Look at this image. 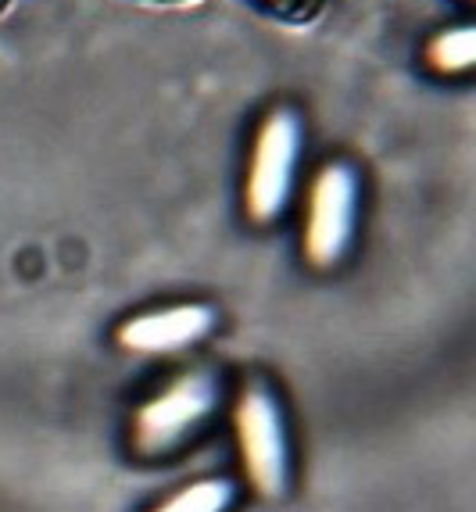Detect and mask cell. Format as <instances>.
<instances>
[{
  "mask_svg": "<svg viewBox=\"0 0 476 512\" xmlns=\"http://www.w3.org/2000/svg\"><path fill=\"white\" fill-rule=\"evenodd\" d=\"M219 391L222 384L212 369H194V373L176 376L165 391H158L151 402L140 405L133 419V448L147 459L179 448L208 423V416L219 405Z\"/></svg>",
  "mask_w": 476,
  "mask_h": 512,
  "instance_id": "obj_1",
  "label": "cell"
},
{
  "mask_svg": "<svg viewBox=\"0 0 476 512\" xmlns=\"http://www.w3.org/2000/svg\"><path fill=\"white\" fill-rule=\"evenodd\" d=\"M233 430H237L240 466L247 484L262 498H280L290 484V444L283 412L272 391L258 380L244 384L233 409Z\"/></svg>",
  "mask_w": 476,
  "mask_h": 512,
  "instance_id": "obj_2",
  "label": "cell"
},
{
  "mask_svg": "<svg viewBox=\"0 0 476 512\" xmlns=\"http://www.w3.org/2000/svg\"><path fill=\"white\" fill-rule=\"evenodd\" d=\"M301 137H305L301 119L290 108H276L258 126L244 180V208L255 222L280 219L287 208L290 194H294V180H298Z\"/></svg>",
  "mask_w": 476,
  "mask_h": 512,
  "instance_id": "obj_3",
  "label": "cell"
},
{
  "mask_svg": "<svg viewBox=\"0 0 476 512\" xmlns=\"http://www.w3.org/2000/svg\"><path fill=\"white\" fill-rule=\"evenodd\" d=\"M358 219V176L351 165L330 162L308 190V215L301 248L315 269H333L348 255Z\"/></svg>",
  "mask_w": 476,
  "mask_h": 512,
  "instance_id": "obj_4",
  "label": "cell"
},
{
  "mask_svg": "<svg viewBox=\"0 0 476 512\" xmlns=\"http://www.w3.org/2000/svg\"><path fill=\"white\" fill-rule=\"evenodd\" d=\"M212 330L215 308L187 301V305L151 308V312L126 319L115 333V341L122 351H133V355H176V351L201 344Z\"/></svg>",
  "mask_w": 476,
  "mask_h": 512,
  "instance_id": "obj_5",
  "label": "cell"
},
{
  "mask_svg": "<svg viewBox=\"0 0 476 512\" xmlns=\"http://www.w3.org/2000/svg\"><path fill=\"white\" fill-rule=\"evenodd\" d=\"M233 505V484L230 480H194L151 512H226Z\"/></svg>",
  "mask_w": 476,
  "mask_h": 512,
  "instance_id": "obj_6",
  "label": "cell"
},
{
  "mask_svg": "<svg viewBox=\"0 0 476 512\" xmlns=\"http://www.w3.org/2000/svg\"><path fill=\"white\" fill-rule=\"evenodd\" d=\"M430 65L437 72H462L476 61V29L459 26V29H444L441 36H434L430 51H426Z\"/></svg>",
  "mask_w": 476,
  "mask_h": 512,
  "instance_id": "obj_7",
  "label": "cell"
}]
</instances>
